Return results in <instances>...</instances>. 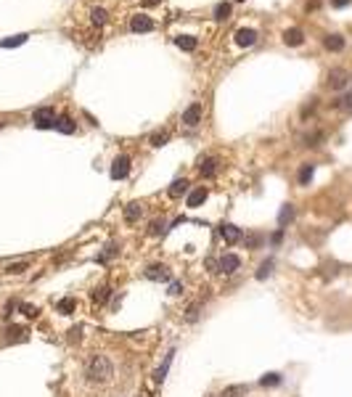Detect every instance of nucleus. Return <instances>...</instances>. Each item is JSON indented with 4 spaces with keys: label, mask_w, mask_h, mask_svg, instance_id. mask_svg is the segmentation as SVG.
I'll use <instances>...</instances> for the list:
<instances>
[{
    "label": "nucleus",
    "mask_w": 352,
    "mask_h": 397,
    "mask_svg": "<svg viewBox=\"0 0 352 397\" xmlns=\"http://www.w3.org/2000/svg\"><path fill=\"white\" fill-rule=\"evenodd\" d=\"M85 373L93 384H106L111 381V376H114V365H111V360L106 355H93L90 363L85 368Z\"/></svg>",
    "instance_id": "f257e3e1"
},
{
    "label": "nucleus",
    "mask_w": 352,
    "mask_h": 397,
    "mask_svg": "<svg viewBox=\"0 0 352 397\" xmlns=\"http://www.w3.org/2000/svg\"><path fill=\"white\" fill-rule=\"evenodd\" d=\"M35 119V127H40V130H56V109L53 106H40L37 112L32 114Z\"/></svg>",
    "instance_id": "f03ea898"
},
{
    "label": "nucleus",
    "mask_w": 352,
    "mask_h": 397,
    "mask_svg": "<svg viewBox=\"0 0 352 397\" xmlns=\"http://www.w3.org/2000/svg\"><path fill=\"white\" fill-rule=\"evenodd\" d=\"M27 334H30V331L24 326H6L0 341H3V344H19V341H27Z\"/></svg>",
    "instance_id": "7ed1b4c3"
},
{
    "label": "nucleus",
    "mask_w": 352,
    "mask_h": 397,
    "mask_svg": "<svg viewBox=\"0 0 352 397\" xmlns=\"http://www.w3.org/2000/svg\"><path fill=\"white\" fill-rule=\"evenodd\" d=\"M238 267H241V257H236V254H222L217 260V273H222V275H233Z\"/></svg>",
    "instance_id": "20e7f679"
},
{
    "label": "nucleus",
    "mask_w": 352,
    "mask_h": 397,
    "mask_svg": "<svg viewBox=\"0 0 352 397\" xmlns=\"http://www.w3.org/2000/svg\"><path fill=\"white\" fill-rule=\"evenodd\" d=\"M347 82H349V72H347V69L333 67V69L328 72V88H331V90H341V88H347Z\"/></svg>",
    "instance_id": "39448f33"
},
{
    "label": "nucleus",
    "mask_w": 352,
    "mask_h": 397,
    "mask_svg": "<svg viewBox=\"0 0 352 397\" xmlns=\"http://www.w3.org/2000/svg\"><path fill=\"white\" fill-rule=\"evenodd\" d=\"M201 117H204V106L196 101V104H191V106L183 112V125H185V127H196V125L201 122Z\"/></svg>",
    "instance_id": "423d86ee"
},
{
    "label": "nucleus",
    "mask_w": 352,
    "mask_h": 397,
    "mask_svg": "<svg viewBox=\"0 0 352 397\" xmlns=\"http://www.w3.org/2000/svg\"><path fill=\"white\" fill-rule=\"evenodd\" d=\"M220 238L225 244H238V241H244V233H241V228H236L233 223H222L220 225Z\"/></svg>",
    "instance_id": "0eeeda50"
},
{
    "label": "nucleus",
    "mask_w": 352,
    "mask_h": 397,
    "mask_svg": "<svg viewBox=\"0 0 352 397\" xmlns=\"http://www.w3.org/2000/svg\"><path fill=\"white\" fill-rule=\"evenodd\" d=\"M127 172H130V156L127 154H119L117 159H114V164H111V178L114 180H122V178H127Z\"/></svg>",
    "instance_id": "6e6552de"
},
{
    "label": "nucleus",
    "mask_w": 352,
    "mask_h": 397,
    "mask_svg": "<svg viewBox=\"0 0 352 397\" xmlns=\"http://www.w3.org/2000/svg\"><path fill=\"white\" fill-rule=\"evenodd\" d=\"M146 278H148V281H170L172 273H170V267H167V265L156 262V265H148V267H146Z\"/></svg>",
    "instance_id": "1a4fd4ad"
},
{
    "label": "nucleus",
    "mask_w": 352,
    "mask_h": 397,
    "mask_svg": "<svg viewBox=\"0 0 352 397\" xmlns=\"http://www.w3.org/2000/svg\"><path fill=\"white\" fill-rule=\"evenodd\" d=\"M257 43V30H252V27H241V30H236V45H241V48H249V45Z\"/></svg>",
    "instance_id": "9d476101"
},
{
    "label": "nucleus",
    "mask_w": 352,
    "mask_h": 397,
    "mask_svg": "<svg viewBox=\"0 0 352 397\" xmlns=\"http://www.w3.org/2000/svg\"><path fill=\"white\" fill-rule=\"evenodd\" d=\"M130 30L133 32H151L154 30V19L146 16V14H138V16H133V22H130Z\"/></svg>",
    "instance_id": "9b49d317"
},
{
    "label": "nucleus",
    "mask_w": 352,
    "mask_h": 397,
    "mask_svg": "<svg viewBox=\"0 0 352 397\" xmlns=\"http://www.w3.org/2000/svg\"><path fill=\"white\" fill-rule=\"evenodd\" d=\"M172 360H175V349H170V352L164 355V360H162V365L156 368V373H154V378H156V384H162L164 378H167V371H170V365H172Z\"/></svg>",
    "instance_id": "f8f14e48"
},
{
    "label": "nucleus",
    "mask_w": 352,
    "mask_h": 397,
    "mask_svg": "<svg viewBox=\"0 0 352 397\" xmlns=\"http://www.w3.org/2000/svg\"><path fill=\"white\" fill-rule=\"evenodd\" d=\"M283 43H286V45H291V48H296V45H302V43H304V32L299 30V27H291V30H286V32H283Z\"/></svg>",
    "instance_id": "ddd939ff"
},
{
    "label": "nucleus",
    "mask_w": 352,
    "mask_h": 397,
    "mask_svg": "<svg viewBox=\"0 0 352 397\" xmlns=\"http://www.w3.org/2000/svg\"><path fill=\"white\" fill-rule=\"evenodd\" d=\"M111 297H114L111 286H98V289H93V294H90V299L96 302V304H106Z\"/></svg>",
    "instance_id": "4468645a"
},
{
    "label": "nucleus",
    "mask_w": 352,
    "mask_h": 397,
    "mask_svg": "<svg viewBox=\"0 0 352 397\" xmlns=\"http://www.w3.org/2000/svg\"><path fill=\"white\" fill-rule=\"evenodd\" d=\"M141 215H143V204H138V201H133V204H127L125 207V223H138L141 220Z\"/></svg>",
    "instance_id": "2eb2a0df"
},
{
    "label": "nucleus",
    "mask_w": 352,
    "mask_h": 397,
    "mask_svg": "<svg viewBox=\"0 0 352 397\" xmlns=\"http://www.w3.org/2000/svg\"><path fill=\"white\" fill-rule=\"evenodd\" d=\"M207 196H209V191L204 188V186H199V188H193V191L188 193V207H201L204 201H207Z\"/></svg>",
    "instance_id": "dca6fc26"
},
{
    "label": "nucleus",
    "mask_w": 352,
    "mask_h": 397,
    "mask_svg": "<svg viewBox=\"0 0 352 397\" xmlns=\"http://www.w3.org/2000/svg\"><path fill=\"white\" fill-rule=\"evenodd\" d=\"M188 186H191V183L185 180V178H178V180H172V186H170V191H167V193H170V199H180L183 193H188Z\"/></svg>",
    "instance_id": "f3484780"
},
{
    "label": "nucleus",
    "mask_w": 352,
    "mask_h": 397,
    "mask_svg": "<svg viewBox=\"0 0 352 397\" xmlns=\"http://www.w3.org/2000/svg\"><path fill=\"white\" fill-rule=\"evenodd\" d=\"M312 175H315V164H312V162L302 164V167H299V172H296V180H299V186H310Z\"/></svg>",
    "instance_id": "a211bd4d"
},
{
    "label": "nucleus",
    "mask_w": 352,
    "mask_h": 397,
    "mask_svg": "<svg viewBox=\"0 0 352 397\" xmlns=\"http://www.w3.org/2000/svg\"><path fill=\"white\" fill-rule=\"evenodd\" d=\"M56 130L64 133V135H72L74 130H77V125H74L72 117H59V119H56Z\"/></svg>",
    "instance_id": "6ab92c4d"
},
{
    "label": "nucleus",
    "mask_w": 352,
    "mask_h": 397,
    "mask_svg": "<svg viewBox=\"0 0 352 397\" xmlns=\"http://www.w3.org/2000/svg\"><path fill=\"white\" fill-rule=\"evenodd\" d=\"M217 164H220V159H215V156H212V159H204V162L199 164L201 178H212V175L217 172Z\"/></svg>",
    "instance_id": "aec40b11"
},
{
    "label": "nucleus",
    "mask_w": 352,
    "mask_h": 397,
    "mask_svg": "<svg viewBox=\"0 0 352 397\" xmlns=\"http://www.w3.org/2000/svg\"><path fill=\"white\" fill-rule=\"evenodd\" d=\"M56 310H59L61 315H72V312L77 310V299H74V297H64V299H59Z\"/></svg>",
    "instance_id": "412c9836"
},
{
    "label": "nucleus",
    "mask_w": 352,
    "mask_h": 397,
    "mask_svg": "<svg viewBox=\"0 0 352 397\" xmlns=\"http://www.w3.org/2000/svg\"><path fill=\"white\" fill-rule=\"evenodd\" d=\"M323 45H326L328 51L339 53V51H344V38H341V35H328V38L323 40Z\"/></svg>",
    "instance_id": "4be33fe9"
},
{
    "label": "nucleus",
    "mask_w": 352,
    "mask_h": 397,
    "mask_svg": "<svg viewBox=\"0 0 352 397\" xmlns=\"http://www.w3.org/2000/svg\"><path fill=\"white\" fill-rule=\"evenodd\" d=\"M294 215H296L294 207H291V204H283V207H281V212H278V225L286 228V225H289L291 220H294Z\"/></svg>",
    "instance_id": "5701e85b"
},
{
    "label": "nucleus",
    "mask_w": 352,
    "mask_h": 397,
    "mask_svg": "<svg viewBox=\"0 0 352 397\" xmlns=\"http://www.w3.org/2000/svg\"><path fill=\"white\" fill-rule=\"evenodd\" d=\"M175 45H178L180 51H196L199 40L191 38V35H180V38H175Z\"/></svg>",
    "instance_id": "b1692460"
},
{
    "label": "nucleus",
    "mask_w": 352,
    "mask_h": 397,
    "mask_svg": "<svg viewBox=\"0 0 352 397\" xmlns=\"http://www.w3.org/2000/svg\"><path fill=\"white\" fill-rule=\"evenodd\" d=\"M119 254V246L117 244H109L104 252H101L98 257H96V262H109V260H114V257Z\"/></svg>",
    "instance_id": "393cba45"
},
{
    "label": "nucleus",
    "mask_w": 352,
    "mask_h": 397,
    "mask_svg": "<svg viewBox=\"0 0 352 397\" xmlns=\"http://www.w3.org/2000/svg\"><path fill=\"white\" fill-rule=\"evenodd\" d=\"M106 19H109V14L104 11V8H90V22L96 24V27H104Z\"/></svg>",
    "instance_id": "a878e982"
},
{
    "label": "nucleus",
    "mask_w": 352,
    "mask_h": 397,
    "mask_svg": "<svg viewBox=\"0 0 352 397\" xmlns=\"http://www.w3.org/2000/svg\"><path fill=\"white\" fill-rule=\"evenodd\" d=\"M323 138H326V135H323V130H312V133L304 135V146H312V149H315V146L323 143Z\"/></svg>",
    "instance_id": "bb28decb"
},
{
    "label": "nucleus",
    "mask_w": 352,
    "mask_h": 397,
    "mask_svg": "<svg viewBox=\"0 0 352 397\" xmlns=\"http://www.w3.org/2000/svg\"><path fill=\"white\" fill-rule=\"evenodd\" d=\"M27 38H30V35H14V38H6L0 45H3V48H16V45H24Z\"/></svg>",
    "instance_id": "cd10ccee"
},
{
    "label": "nucleus",
    "mask_w": 352,
    "mask_h": 397,
    "mask_svg": "<svg viewBox=\"0 0 352 397\" xmlns=\"http://www.w3.org/2000/svg\"><path fill=\"white\" fill-rule=\"evenodd\" d=\"M336 109H341V112H352V90L349 93H344L341 98H336V104H333Z\"/></svg>",
    "instance_id": "c85d7f7f"
},
{
    "label": "nucleus",
    "mask_w": 352,
    "mask_h": 397,
    "mask_svg": "<svg viewBox=\"0 0 352 397\" xmlns=\"http://www.w3.org/2000/svg\"><path fill=\"white\" fill-rule=\"evenodd\" d=\"M199 312H201V304H199V302L188 304V310H185V320H188V323H196V320H199Z\"/></svg>",
    "instance_id": "c756f323"
},
{
    "label": "nucleus",
    "mask_w": 352,
    "mask_h": 397,
    "mask_svg": "<svg viewBox=\"0 0 352 397\" xmlns=\"http://www.w3.org/2000/svg\"><path fill=\"white\" fill-rule=\"evenodd\" d=\"M273 265H275L273 260H265L262 265H259V270H257V281H265V278H267V275H270V273H273Z\"/></svg>",
    "instance_id": "7c9ffc66"
},
{
    "label": "nucleus",
    "mask_w": 352,
    "mask_h": 397,
    "mask_svg": "<svg viewBox=\"0 0 352 397\" xmlns=\"http://www.w3.org/2000/svg\"><path fill=\"white\" fill-rule=\"evenodd\" d=\"M246 394V384H236V386H228L222 397H244Z\"/></svg>",
    "instance_id": "2f4dec72"
},
{
    "label": "nucleus",
    "mask_w": 352,
    "mask_h": 397,
    "mask_svg": "<svg viewBox=\"0 0 352 397\" xmlns=\"http://www.w3.org/2000/svg\"><path fill=\"white\" fill-rule=\"evenodd\" d=\"M259 384L262 386H278L281 384V373H265L262 378H259Z\"/></svg>",
    "instance_id": "473e14b6"
},
{
    "label": "nucleus",
    "mask_w": 352,
    "mask_h": 397,
    "mask_svg": "<svg viewBox=\"0 0 352 397\" xmlns=\"http://www.w3.org/2000/svg\"><path fill=\"white\" fill-rule=\"evenodd\" d=\"M167 141H170V133H167V130H159V133L151 135V146H156V149H159V146H164Z\"/></svg>",
    "instance_id": "72a5a7b5"
},
{
    "label": "nucleus",
    "mask_w": 352,
    "mask_h": 397,
    "mask_svg": "<svg viewBox=\"0 0 352 397\" xmlns=\"http://www.w3.org/2000/svg\"><path fill=\"white\" fill-rule=\"evenodd\" d=\"M228 16H230V3H217L215 6V19L222 22V19H228Z\"/></svg>",
    "instance_id": "f704fd0d"
},
{
    "label": "nucleus",
    "mask_w": 352,
    "mask_h": 397,
    "mask_svg": "<svg viewBox=\"0 0 352 397\" xmlns=\"http://www.w3.org/2000/svg\"><path fill=\"white\" fill-rule=\"evenodd\" d=\"M244 241H246V249H259V244L265 241V236L262 233H252V236H246Z\"/></svg>",
    "instance_id": "c9c22d12"
},
{
    "label": "nucleus",
    "mask_w": 352,
    "mask_h": 397,
    "mask_svg": "<svg viewBox=\"0 0 352 397\" xmlns=\"http://www.w3.org/2000/svg\"><path fill=\"white\" fill-rule=\"evenodd\" d=\"M27 267H30V262H27V260H22V262H14V265H8V267H6V273L19 275V273H24Z\"/></svg>",
    "instance_id": "e433bc0d"
},
{
    "label": "nucleus",
    "mask_w": 352,
    "mask_h": 397,
    "mask_svg": "<svg viewBox=\"0 0 352 397\" xmlns=\"http://www.w3.org/2000/svg\"><path fill=\"white\" fill-rule=\"evenodd\" d=\"M164 228H167L164 220H154L151 228H148V233H151V236H162V233H164Z\"/></svg>",
    "instance_id": "4c0bfd02"
},
{
    "label": "nucleus",
    "mask_w": 352,
    "mask_h": 397,
    "mask_svg": "<svg viewBox=\"0 0 352 397\" xmlns=\"http://www.w3.org/2000/svg\"><path fill=\"white\" fill-rule=\"evenodd\" d=\"M19 310H22L27 318H37V315H40V310H37L35 304H19Z\"/></svg>",
    "instance_id": "58836bf2"
},
{
    "label": "nucleus",
    "mask_w": 352,
    "mask_h": 397,
    "mask_svg": "<svg viewBox=\"0 0 352 397\" xmlns=\"http://www.w3.org/2000/svg\"><path fill=\"white\" fill-rule=\"evenodd\" d=\"M315 106H318V98H310V104H304V106H302V119H307V114H312V112H315Z\"/></svg>",
    "instance_id": "ea45409f"
},
{
    "label": "nucleus",
    "mask_w": 352,
    "mask_h": 397,
    "mask_svg": "<svg viewBox=\"0 0 352 397\" xmlns=\"http://www.w3.org/2000/svg\"><path fill=\"white\" fill-rule=\"evenodd\" d=\"M180 291H183V283H180V281H172V283H170V291H167V294H170V297H178Z\"/></svg>",
    "instance_id": "a19ab883"
},
{
    "label": "nucleus",
    "mask_w": 352,
    "mask_h": 397,
    "mask_svg": "<svg viewBox=\"0 0 352 397\" xmlns=\"http://www.w3.org/2000/svg\"><path fill=\"white\" fill-rule=\"evenodd\" d=\"M281 241H283V228H278L275 233L270 236V244H273V246H278V244H281Z\"/></svg>",
    "instance_id": "79ce46f5"
},
{
    "label": "nucleus",
    "mask_w": 352,
    "mask_h": 397,
    "mask_svg": "<svg viewBox=\"0 0 352 397\" xmlns=\"http://www.w3.org/2000/svg\"><path fill=\"white\" fill-rule=\"evenodd\" d=\"M80 336H82V328H80V326H74V328L69 331V339H72V341H80Z\"/></svg>",
    "instance_id": "37998d69"
},
{
    "label": "nucleus",
    "mask_w": 352,
    "mask_h": 397,
    "mask_svg": "<svg viewBox=\"0 0 352 397\" xmlns=\"http://www.w3.org/2000/svg\"><path fill=\"white\" fill-rule=\"evenodd\" d=\"M349 3H352V0H331V6H333V8H347Z\"/></svg>",
    "instance_id": "c03bdc74"
},
{
    "label": "nucleus",
    "mask_w": 352,
    "mask_h": 397,
    "mask_svg": "<svg viewBox=\"0 0 352 397\" xmlns=\"http://www.w3.org/2000/svg\"><path fill=\"white\" fill-rule=\"evenodd\" d=\"M207 267H209L212 273H217V260H207Z\"/></svg>",
    "instance_id": "a18cd8bd"
},
{
    "label": "nucleus",
    "mask_w": 352,
    "mask_h": 397,
    "mask_svg": "<svg viewBox=\"0 0 352 397\" xmlns=\"http://www.w3.org/2000/svg\"><path fill=\"white\" fill-rule=\"evenodd\" d=\"M159 0H143V6H156Z\"/></svg>",
    "instance_id": "49530a36"
},
{
    "label": "nucleus",
    "mask_w": 352,
    "mask_h": 397,
    "mask_svg": "<svg viewBox=\"0 0 352 397\" xmlns=\"http://www.w3.org/2000/svg\"><path fill=\"white\" fill-rule=\"evenodd\" d=\"M238 3H241V0H238Z\"/></svg>",
    "instance_id": "de8ad7c7"
}]
</instances>
